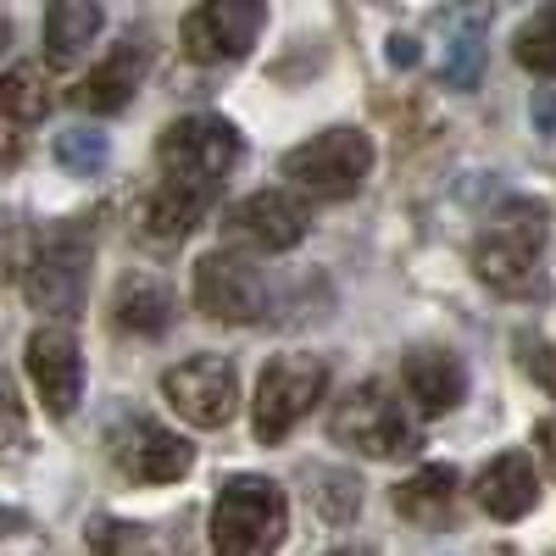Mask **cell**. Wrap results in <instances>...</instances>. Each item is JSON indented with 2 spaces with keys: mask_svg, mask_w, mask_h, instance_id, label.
<instances>
[{
  "mask_svg": "<svg viewBox=\"0 0 556 556\" xmlns=\"http://www.w3.org/2000/svg\"><path fill=\"white\" fill-rule=\"evenodd\" d=\"M89 256H96V235L89 223L73 217V223H56L28 256V273H23V295L51 312V317H73L84 306V290H89Z\"/></svg>",
  "mask_w": 556,
  "mask_h": 556,
  "instance_id": "4",
  "label": "cell"
},
{
  "mask_svg": "<svg viewBox=\"0 0 556 556\" xmlns=\"http://www.w3.org/2000/svg\"><path fill=\"white\" fill-rule=\"evenodd\" d=\"M28 379L45 401L51 417H73L78 395H84V356H78V340L62 323H45V329L28 334Z\"/></svg>",
  "mask_w": 556,
  "mask_h": 556,
  "instance_id": "13",
  "label": "cell"
},
{
  "mask_svg": "<svg viewBox=\"0 0 556 556\" xmlns=\"http://www.w3.org/2000/svg\"><path fill=\"white\" fill-rule=\"evenodd\" d=\"M167 290L156 285V278H123L117 285V301H112V317H117V329L128 334H162L167 329Z\"/></svg>",
  "mask_w": 556,
  "mask_h": 556,
  "instance_id": "19",
  "label": "cell"
},
{
  "mask_svg": "<svg viewBox=\"0 0 556 556\" xmlns=\"http://www.w3.org/2000/svg\"><path fill=\"white\" fill-rule=\"evenodd\" d=\"M290 534V501L273 479L240 473L212 501V551L217 556H278Z\"/></svg>",
  "mask_w": 556,
  "mask_h": 556,
  "instance_id": "2",
  "label": "cell"
},
{
  "mask_svg": "<svg viewBox=\"0 0 556 556\" xmlns=\"http://www.w3.org/2000/svg\"><path fill=\"white\" fill-rule=\"evenodd\" d=\"M329 556H374L367 545H345V551H329Z\"/></svg>",
  "mask_w": 556,
  "mask_h": 556,
  "instance_id": "33",
  "label": "cell"
},
{
  "mask_svg": "<svg viewBox=\"0 0 556 556\" xmlns=\"http://www.w3.org/2000/svg\"><path fill=\"white\" fill-rule=\"evenodd\" d=\"M146 62H151L146 45L123 39L117 51H112L101 67H89V78L73 89V106H78V112H123V106L134 101L139 78H146Z\"/></svg>",
  "mask_w": 556,
  "mask_h": 556,
  "instance_id": "15",
  "label": "cell"
},
{
  "mask_svg": "<svg viewBox=\"0 0 556 556\" xmlns=\"http://www.w3.org/2000/svg\"><path fill=\"white\" fill-rule=\"evenodd\" d=\"M534 445H540V456H545V468L556 473V417H545V424L534 429Z\"/></svg>",
  "mask_w": 556,
  "mask_h": 556,
  "instance_id": "30",
  "label": "cell"
},
{
  "mask_svg": "<svg viewBox=\"0 0 556 556\" xmlns=\"http://www.w3.org/2000/svg\"><path fill=\"white\" fill-rule=\"evenodd\" d=\"M206 206H212V201H201V195H190V190L156 184V195L146 201V235H151V240H184V235L201 223Z\"/></svg>",
  "mask_w": 556,
  "mask_h": 556,
  "instance_id": "21",
  "label": "cell"
},
{
  "mask_svg": "<svg viewBox=\"0 0 556 556\" xmlns=\"http://www.w3.org/2000/svg\"><path fill=\"white\" fill-rule=\"evenodd\" d=\"M17 156H23V134L12 117H0V162H17Z\"/></svg>",
  "mask_w": 556,
  "mask_h": 556,
  "instance_id": "29",
  "label": "cell"
},
{
  "mask_svg": "<svg viewBox=\"0 0 556 556\" xmlns=\"http://www.w3.org/2000/svg\"><path fill=\"white\" fill-rule=\"evenodd\" d=\"M267 23V0H201L184 17V51L195 62H240Z\"/></svg>",
  "mask_w": 556,
  "mask_h": 556,
  "instance_id": "9",
  "label": "cell"
},
{
  "mask_svg": "<svg viewBox=\"0 0 556 556\" xmlns=\"http://www.w3.org/2000/svg\"><path fill=\"white\" fill-rule=\"evenodd\" d=\"M534 501H540V479H534V462H529L523 451L495 456L490 468L479 473V506H484L490 518H501V523L529 518Z\"/></svg>",
  "mask_w": 556,
  "mask_h": 556,
  "instance_id": "17",
  "label": "cell"
},
{
  "mask_svg": "<svg viewBox=\"0 0 556 556\" xmlns=\"http://www.w3.org/2000/svg\"><path fill=\"white\" fill-rule=\"evenodd\" d=\"M195 306L212 323H256L267 317V285L251 262L212 251L195 262Z\"/></svg>",
  "mask_w": 556,
  "mask_h": 556,
  "instance_id": "12",
  "label": "cell"
},
{
  "mask_svg": "<svg viewBox=\"0 0 556 556\" xmlns=\"http://www.w3.org/2000/svg\"><path fill=\"white\" fill-rule=\"evenodd\" d=\"M106 445H112L117 473L134 479V484H173V479L190 473V462H195V451L173 429L151 424V417H123Z\"/></svg>",
  "mask_w": 556,
  "mask_h": 556,
  "instance_id": "11",
  "label": "cell"
},
{
  "mask_svg": "<svg viewBox=\"0 0 556 556\" xmlns=\"http://www.w3.org/2000/svg\"><path fill=\"white\" fill-rule=\"evenodd\" d=\"M456 501V468H417L401 490H395V513L412 523H440Z\"/></svg>",
  "mask_w": 556,
  "mask_h": 556,
  "instance_id": "20",
  "label": "cell"
},
{
  "mask_svg": "<svg viewBox=\"0 0 556 556\" xmlns=\"http://www.w3.org/2000/svg\"><path fill=\"white\" fill-rule=\"evenodd\" d=\"M106 156H112V146H106V134H96V128H67V134L56 139V162H62L67 173H78V178L101 173Z\"/></svg>",
  "mask_w": 556,
  "mask_h": 556,
  "instance_id": "24",
  "label": "cell"
},
{
  "mask_svg": "<svg viewBox=\"0 0 556 556\" xmlns=\"http://www.w3.org/2000/svg\"><path fill=\"white\" fill-rule=\"evenodd\" d=\"M513 56L529 67V73H540V78H556V7H540L523 28H518V39H513Z\"/></svg>",
  "mask_w": 556,
  "mask_h": 556,
  "instance_id": "23",
  "label": "cell"
},
{
  "mask_svg": "<svg viewBox=\"0 0 556 556\" xmlns=\"http://www.w3.org/2000/svg\"><path fill=\"white\" fill-rule=\"evenodd\" d=\"M7 45H12V23H7V17H0V51H7Z\"/></svg>",
  "mask_w": 556,
  "mask_h": 556,
  "instance_id": "34",
  "label": "cell"
},
{
  "mask_svg": "<svg viewBox=\"0 0 556 556\" xmlns=\"http://www.w3.org/2000/svg\"><path fill=\"white\" fill-rule=\"evenodd\" d=\"M223 240L240 245V251H262V256H278L306 240V206L285 190H256L245 195L240 206L223 212Z\"/></svg>",
  "mask_w": 556,
  "mask_h": 556,
  "instance_id": "10",
  "label": "cell"
},
{
  "mask_svg": "<svg viewBox=\"0 0 556 556\" xmlns=\"http://www.w3.org/2000/svg\"><path fill=\"white\" fill-rule=\"evenodd\" d=\"M374 173V139L362 128H323L285 156V178L312 201H345Z\"/></svg>",
  "mask_w": 556,
  "mask_h": 556,
  "instance_id": "6",
  "label": "cell"
},
{
  "mask_svg": "<svg viewBox=\"0 0 556 556\" xmlns=\"http://www.w3.org/2000/svg\"><path fill=\"white\" fill-rule=\"evenodd\" d=\"M156 162H162V184L173 190H190L201 201H217V184L228 178V167L240 162V134L228 117H178L162 146H156Z\"/></svg>",
  "mask_w": 556,
  "mask_h": 556,
  "instance_id": "3",
  "label": "cell"
},
{
  "mask_svg": "<svg viewBox=\"0 0 556 556\" xmlns=\"http://www.w3.org/2000/svg\"><path fill=\"white\" fill-rule=\"evenodd\" d=\"M89 556H146V529L101 518L96 529H89Z\"/></svg>",
  "mask_w": 556,
  "mask_h": 556,
  "instance_id": "25",
  "label": "cell"
},
{
  "mask_svg": "<svg viewBox=\"0 0 556 556\" xmlns=\"http://www.w3.org/2000/svg\"><path fill=\"white\" fill-rule=\"evenodd\" d=\"M45 112H51V89H45L39 67H7V73H0V117L39 123Z\"/></svg>",
  "mask_w": 556,
  "mask_h": 556,
  "instance_id": "22",
  "label": "cell"
},
{
  "mask_svg": "<svg viewBox=\"0 0 556 556\" xmlns=\"http://www.w3.org/2000/svg\"><path fill=\"white\" fill-rule=\"evenodd\" d=\"M401 379H406V395L417 401L424 417H445L451 406H462V395H468V367H462L451 351H434V345L412 351Z\"/></svg>",
  "mask_w": 556,
  "mask_h": 556,
  "instance_id": "16",
  "label": "cell"
},
{
  "mask_svg": "<svg viewBox=\"0 0 556 556\" xmlns=\"http://www.w3.org/2000/svg\"><path fill=\"white\" fill-rule=\"evenodd\" d=\"M334 440L374 456V462H395V456H412L424 445L417 440V424L406 417V406L395 401V390L384 379H362L334 401Z\"/></svg>",
  "mask_w": 556,
  "mask_h": 556,
  "instance_id": "5",
  "label": "cell"
},
{
  "mask_svg": "<svg viewBox=\"0 0 556 556\" xmlns=\"http://www.w3.org/2000/svg\"><path fill=\"white\" fill-rule=\"evenodd\" d=\"M390 62H395V67H406V62H417V39H406V34H395V39H390Z\"/></svg>",
  "mask_w": 556,
  "mask_h": 556,
  "instance_id": "31",
  "label": "cell"
},
{
  "mask_svg": "<svg viewBox=\"0 0 556 556\" xmlns=\"http://www.w3.org/2000/svg\"><path fill=\"white\" fill-rule=\"evenodd\" d=\"M329 390V367L317 356H273L256 379V440L278 445Z\"/></svg>",
  "mask_w": 556,
  "mask_h": 556,
  "instance_id": "7",
  "label": "cell"
},
{
  "mask_svg": "<svg viewBox=\"0 0 556 556\" xmlns=\"http://www.w3.org/2000/svg\"><path fill=\"white\" fill-rule=\"evenodd\" d=\"M317 506H323L329 518H351L356 506H362V484H351V479L329 473V490H317Z\"/></svg>",
  "mask_w": 556,
  "mask_h": 556,
  "instance_id": "28",
  "label": "cell"
},
{
  "mask_svg": "<svg viewBox=\"0 0 556 556\" xmlns=\"http://www.w3.org/2000/svg\"><path fill=\"white\" fill-rule=\"evenodd\" d=\"M162 395L167 406L195 429H223L228 417L240 412V379H235V362L223 356H190L162 374Z\"/></svg>",
  "mask_w": 556,
  "mask_h": 556,
  "instance_id": "8",
  "label": "cell"
},
{
  "mask_svg": "<svg viewBox=\"0 0 556 556\" xmlns=\"http://www.w3.org/2000/svg\"><path fill=\"white\" fill-rule=\"evenodd\" d=\"M23 529H28L23 513H0V534H23Z\"/></svg>",
  "mask_w": 556,
  "mask_h": 556,
  "instance_id": "32",
  "label": "cell"
},
{
  "mask_svg": "<svg viewBox=\"0 0 556 556\" xmlns=\"http://www.w3.org/2000/svg\"><path fill=\"white\" fill-rule=\"evenodd\" d=\"M518 362H523L529 379H540V384L556 395V351H551L540 334H518Z\"/></svg>",
  "mask_w": 556,
  "mask_h": 556,
  "instance_id": "26",
  "label": "cell"
},
{
  "mask_svg": "<svg viewBox=\"0 0 556 556\" xmlns=\"http://www.w3.org/2000/svg\"><path fill=\"white\" fill-rule=\"evenodd\" d=\"M551 235L545 201H506L473 240V273L501 295H540V245Z\"/></svg>",
  "mask_w": 556,
  "mask_h": 556,
  "instance_id": "1",
  "label": "cell"
},
{
  "mask_svg": "<svg viewBox=\"0 0 556 556\" xmlns=\"http://www.w3.org/2000/svg\"><path fill=\"white\" fill-rule=\"evenodd\" d=\"M101 0H51L45 7V62L73 67L101 34Z\"/></svg>",
  "mask_w": 556,
  "mask_h": 556,
  "instance_id": "18",
  "label": "cell"
},
{
  "mask_svg": "<svg viewBox=\"0 0 556 556\" xmlns=\"http://www.w3.org/2000/svg\"><path fill=\"white\" fill-rule=\"evenodd\" d=\"M490 0H456V7L440 17V78L451 89H479L484 78V56H490Z\"/></svg>",
  "mask_w": 556,
  "mask_h": 556,
  "instance_id": "14",
  "label": "cell"
},
{
  "mask_svg": "<svg viewBox=\"0 0 556 556\" xmlns=\"http://www.w3.org/2000/svg\"><path fill=\"white\" fill-rule=\"evenodd\" d=\"M28 434V417H23V401H17V384L0 374V445H17Z\"/></svg>",
  "mask_w": 556,
  "mask_h": 556,
  "instance_id": "27",
  "label": "cell"
}]
</instances>
